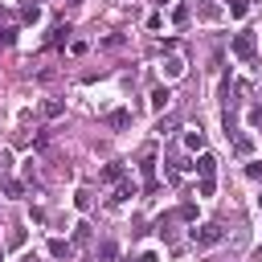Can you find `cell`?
I'll use <instances>...</instances> for the list:
<instances>
[{
  "instance_id": "obj_1",
  "label": "cell",
  "mask_w": 262,
  "mask_h": 262,
  "mask_svg": "<svg viewBox=\"0 0 262 262\" xmlns=\"http://www.w3.org/2000/svg\"><path fill=\"white\" fill-rule=\"evenodd\" d=\"M221 237H225V233H221L217 221H205L201 229H192V246H201V250H205V246H217Z\"/></svg>"
},
{
  "instance_id": "obj_2",
  "label": "cell",
  "mask_w": 262,
  "mask_h": 262,
  "mask_svg": "<svg viewBox=\"0 0 262 262\" xmlns=\"http://www.w3.org/2000/svg\"><path fill=\"white\" fill-rule=\"evenodd\" d=\"M233 53H237L242 61H254V53H258V41H254V33H237V37H233Z\"/></svg>"
},
{
  "instance_id": "obj_3",
  "label": "cell",
  "mask_w": 262,
  "mask_h": 262,
  "mask_svg": "<svg viewBox=\"0 0 262 262\" xmlns=\"http://www.w3.org/2000/svg\"><path fill=\"white\" fill-rule=\"evenodd\" d=\"M168 102H172V90H168V86H156V90H151V106H156V111H164Z\"/></svg>"
},
{
  "instance_id": "obj_4",
  "label": "cell",
  "mask_w": 262,
  "mask_h": 262,
  "mask_svg": "<svg viewBox=\"0 0 262 262\" xmlns=\"http://www.w3.org/2000/svg\"><path fill=\"white\" fill-rule=\"evenodd\" d=\"M184 143H188L192 151H201V147H205V131H201V127H188V131H184Z\"/></svg>"
},
{
  "instance_id": "obj_5",
  "label": "cell",
  "mask_w": 262,
  "mask_h": 262,
  "mask_svg": "<svg viewBox=\"0 0 262 262\" xmlns=\"http://www.w3.org/2000/svg\"><path fill=\"white\" fill-rule=\"evenodd\" d=\"M106 127H131V111H111L106 115Z\"/></svg>"
},
{
  "instance_id": "obj_6",
  "label": "cell",
  "mask_w": 262,
  "mask_h": 262,
  "mask_svg": "<svg viewBox=\"0 0 262 262\" xmlns=\"http://www.w3.org/2000/svg\"><path fill=\"white\" fill-rule=\"evenodd\" d=\"M192 168H196V172H201V176H213V168H217V160H213V156H209V151H201V160H196V164H192Z\"/></svg>"
},
{
  "instance_id": "obj_7",
  "label": "cell",
  "mask_w": 262,
  "mask_h": 262,
  "mask_svg": "<svg viewBox=\"0 0 262 262\" xmlns=\"http://www.w3.org/2000/svg\"><path fill=\"white\" fill-rule=\"evenodd\" d=\"M49 254H53V258H70V254H74V246H70V242H61V237H53V242H49Z\"/></svg>"
},
{
  "instance_id": "obj_8",
  "label": "cell",
  "mask_w": 262,
  "mask_h": 262,
  "mask_svg": "<svg viewBox=\"0 0 262 262\" xmlns=\"http://www.w3.org/2000/svg\"><path fill=\"white\" fill-rule=\"evenodd\" d=\"M164 70H168V78H180V74H184V61H180V57H168Z\"/></svg>"
},
{
  "instance_id": "obj_9",
  "label": "cell",
  "mask_w": 262,
  "mask_h": 262,
  "mask_svg": "<svg viewBox=\"0 0 262 262\" xmlns=\"http://www.w3.org/2000/svg\"><path fill=\"white\" fill-rule=\"evenodd\" d=\"M233 151H237V156H250V151H254L250 135H237V139H233Z\"/></svg>"
},
{
  "instance_id": "obj_10",
  "label": "cell",
  "mask_w": 262,
  "mask_h": 262,
  "mask_svg": "<svg viewBox=\"0 0 262 262\" xmlns=\"http://www.w3.org/2000/svg\"><path fill=\"white\" fill-rule=\"evenodd\" d=\"M213 188H217V180H213V176H201V184H196V192H201V196H213Z\"/></svg>"
},
{
  "instance_id": "obj_11",
  "label": "cell",
  "mask_w": 262,
  "mask_h": 262,
  "mask_svg": "<svg viewBox=\"0 0 262 262\" xmlns=\"http://www.w3.org/2000/svg\"><path fill=\"white\" fill-rule=\"evenodd\" d=\"M102 180H123V168H119V164H106V168H102Z\"/></svg>"
},
{
  "instance_id": "obj_12",
  "label": "cell",
  "mask_w": 262,
  "mask_h": 262,
  "mask_svg": "<svg viewBox=\"0 0 262 262\" xmlns=\"http://www.w3.org/2000/svg\"><path fill=\"white\" fill-rule=\"evenodd\" d=\"M246 8H250V0H229V16H246Z\"/></svg>"
},
{
  "instance_id": "obj_13",
  "label": "cell",
  "mask_w": 262,
  "mask_h": 262,
  "mask_svg": "<svg viewBox=\"0 0 262 262\" xmlns=\"http://www.w3.org/2000/svg\"><path fill=\"white\" fill-rule=\"evenodd\" d=\"M66 37H70V25H57V29H53V37H49V41H53V45H61V41H66Z\"/></svg>"
},
{
  "instance_id": "obj_14",
  "label": "cell",
  "mask_w": 262,
  "mask_h": 262,
  "mask_svg": "<svg viewBox=\"0 0 262 262\" xmlns=\"http://www.w3.org/2000/svg\"><path fill=\"white\" fill-rule=\"evenodd\" d=\"M41 111H45V115H49V119H57V115H61V102H57V98H49V102H45V106H41Z\"/></svg>"
},
{
  "instance_id": "obj_15",
  "label": "cell",
  "mask_w": 262,
  "mask_h": 262,
  "mask_svg": "<svg viewBox=\"0 0 262 262\" xmlns=\"http://www.w3.org/2000/svg\"><path fill=\"white\" fill-rule=\"evenodd\" d=\"M74 242L86 246V242H90V225H78V229H74Z\"/></svg>"
},
{
  "instance_id": "obj_16",
  "label": "cell",
  "mask_w": 262,
  "mask_h": 262,
  "mask_svg": "<svg viewBox=\"0 0 262 262\" xmlns=\"http://www.w3.org/2000/svg\"><path fill=\"white\" fill-rule=\"evenodd\" d=\"M20 16H25V20H29V25H33V20H37V16H41V8H37V4H25V12H20Z\"/></svg>"
},
{
  "instance_id": "obj_17",
  "label": "cell",
  "mask_w": 262,
  "mask_h": 262,
  "mask_svg": "<svg viewBox=\"0 0 262 262\" xmlns=\"http://www.w3.org/2000/svg\"><path fill=\"white\" fill-rule=\"evenodd\" d=\"M0 262H4V250H0Z\"/></svg>"
},
{
  "instance_id": "obj_18",
  "label": "cell",
  "mask_w": 262,
  "mask_h": 262,
  "mask_svg": "<svg viewBox=\"0 0 262 262\" xmlns=\"http://www.w3.org/2000/svg\"><path fill=\"white\" fill-rule=\"evenodd\" d=\"M258 205H262V196H258Z\"/></svg>"
}]
</instances>
